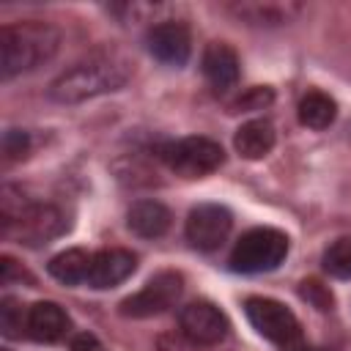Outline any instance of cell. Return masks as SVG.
I'll list each match as a JSON object with an SVG mask.
<instances>
[{"mask_svg":"<svg viewBox=\"0 0 351 351\" xmlns=\"http://www.w3.org/2000/svg\"><path fill=\"white\" fill-rule=\"evenodd\" d=\"M132 71H134V66L123 52L96 49L88 58L71 63L60 77L52 80L49 99H55L60 104H80L85 99L112 93L129 82Z\"/></svg>","mask_w":351,"mask_h":351,"instance_id":"1","label":"cell"},{"mask_svg":"<svg viewBox=\"0 0 351 351\" xmlns=\"http://www.w3.org/2000/svg\"><path fill=\"white\" fill-rule=\"evenodd\" d=\"M60 33L49 22L25 19L0 27V77L14 80L55 58Z\"/></svg>","mask_w":351,"mask_h":351,"instance_id":"2","label":"cell"},{"mask_svg":"<svg viewBox=\"0 0 351 351\" xmlns=\"http://www.w3.org/2000/svg\"><path fill=\"white\" fill-rule=\"evenodd\" d=\"M288 255V236L277 228H252L247 230L233 252H230V269L241 274H261L277 269Z\"/></svg>","mask_w":351,"mask_h":351,"instance_id":"3","label":"cell"},{"mask_svg":"<svg viewBox=\"0 0 351 351\" xmlns=\"http://www.w3.org/2000/svg\"><path fill=\"white\" fill-rule=\"evenodd\" d=\"M165 165L184 178H203L208 173H214L222 162H225V151L219 143H214L211 137H181L176 143H167L162 151Z\"/></svg>","mask_w":351,"mask_h":351,"instance_id":"4","label":"cell"},{"mask_svg":"<svg viewBox=\"0 0 351 351\" xmlns=\"http://www.w3.org/2000/svg\"><path fill=\"white\" fill-rule=\"evenodd\" d=\"M244 313H247L250 324L255 326V332L261 337H266L269 343H277V346L288 348L302 337V326H299L296 315L285 304H280L277 299L250 296L244 302Z\"/></svg>","mask_w":351,"mask_h":351,"instance_id":"5","label":"cell"},{"mask_svg":"<svg viewBox=\"0 0 351 351\" xmlns=\"http://www.w3.org/2000/svg\"><path fill=\"white\" fill-rule=\"evenodd\" d=\"M184 293V277L178 271H159L154 274L137 293L121 302V315L126 318H151L170 310Z\"/></svg>","mask_w":351,"mask_h":351,"instance_id":"6","label":"cell"},{"mask_svg":"<svg viewBox=\"0 0 351 351\" xmlns=\"http://www.w3.org/2000/svg\"><path fill=\"white\" fill-rule=\"evenodd\" d=\"M230 228H233V217H230V211L225 206H219V203H200L186 217V241L195 250L211 252V250H217L228 239Z\"/></svg>","mask_w":351,"mask_h":351,"instance_id":"7","label":"cell"},{"mask_svg":"<svg viewBox=\"0 0 351 351\" xmlns=\"http://www.w3.org/2000/svg\"><path fill=\"white\" fill-rule=\"evenodd\" d=\"M14 225H16L19 241H22V244H30V247L47 244V241L58 239V236L69 228L63 211L55 208V206H49V203H27L25 211H22L14 222H8V225H3V228L11 230Z\"/></svg>","mask_w":351,"mask_h":351,"instance_id":"8","label":"cell"},{"mask_svg":"<svg viewBox=\"0 0 351 351\" xmlns=\"http://www.w3.org/2000/svg\"><path fill=\"white\" fill-rule=\"evenodd\" d=\"M178 326L186 340L195 346H217L228 335V318L225 313L211 302H189L178 313Z\"/></svg>","mask_w":351,"mask_h":351,"instance_id":"9","label":"cell"},{"mask_svg":"<svg viewBox=\"0 0 351 351\" xmlns=\"http://www.w3.org/2000/svg\"><path fill=\"white\" fill-rule=\"evenodd\" d=\"M145 47H148V52L159 63H165V66H184L189 60V52H192L189 27L184 22H176V19L159 22V25H154L145 33Z\"/></svg>","mask_w":351,"mask_h":351,"instance_id":"10","label":"cell"},{"mask_svg":"<svg viewBox=\"0 0 351 351\" xmlns=\"http://www.w3.org/2000/svg\"><path fill=\"white\" fill-rule=\"evenodd\" d=\"M137 269V258L129 250L121 247H110V250H99L90 258V271H88V285L90 288H115L121 285L126 277H132Z\"/></svg>","mask_w":351,"mask_h":351,"instance_id":"11","label":"cell"},{"mask_svg":"<svg viewBox=\"0 0 351 351\" xmlns=\"http://www.w3.org/2000/svg\"><path fill=\"white\" fill-rule=\"evenodd\" d=\"M203 74L217 93L230 90L239 82V55L233 47L214 41L203 52Z\"/></svg>","mask_w":351,"mask_h":351,"instance_id":"12","label":"cell"},{"mask_svg":"<svg viewBox=\"0 0 351 351\" xmlns=\"http://www.w3.org/2000/svg\"><path fill=\"white\" fill-rule=\"evenodd\" d=\"M69 332V315L55 302H36L27 307V335L38 343H55Z\"/></svg>","mask_w":351,"mask_h":351,"instance_id":"13","label":"cell"},{"mask_svg":"<svg viewBox=\"0 0 351 351\" xmlns=\"http://www.w3.org/2000/svg\"><path fill=\"white\" fill-rule=\"evenodd\" d=\"M126 225L140 239H159L170 228V211L159 200H137L126 214Z\"/></svg>","mask_w":351,"mask_h":351,"instance_id":"14","label":"cell"},{"mask_svg":"<svg viewBox=\"0 0 351 351\" xmlns=\"http://www.w3.org/2000/svg\"><path fill=\"white\" fill-rule=\"evenodd\" d=\"M233 145L236 151L244 156V159H261L266 156L271 148H274V126L263 118L258 121H247L236 137H233Z\"/></svg>","mask_w":351,"mask_h":351,"instance_id":"15","label":"cell"},{"mask_svg":"<svg viewBox=\"0 0 351 351\" xmlns=\"http://www.w3.org/2000/svg\"><path fill=\"white\" fill-rule=\"evenodd\" d=\"M90 258L85 250L80 247H71V250H63L58 252L52 261H49V274L58 280V282H66V285H77V282H88V271H90Z\"/></svg>","mask_w":351,"mask_h":351,"instance_id":"16","label":"cell"},{"mask_svg":"<svg viewBox=\"0 0 351 351\" xmlns=\"http://www.w3.org/2000/svg\"><path fill=\"white\" fill-rule=\"evenodd\" d=\"M335 118H337V104H335V99H332L329 93H324V90H310V93L302 96V101H299V121H302L307 129L321 132V129H326Z\"/></svg>","mask_w":351,"mask_h":351,"instance_id":"17","label":"cell"},{"mask_svg":"<svg viewBox=\"0 0 351 351\" xmlns=\"http://www.w3.org/2000/svg\"><path fill=\"white\" fill-rule=\"evenodd\" d=\"M233 11L250 25H282V22H291V16L302 11V5L296 3H241V5H233Z\"/></svg>","mask_w":351,"mask_h":351,"instance_id":"18","label":"cell"},{"mask_svg":"<svg viewBox=\"0 0 351 351\" xmlns=\"http://www.w3.org/2000/svg\"><path fill=\"white\" fill-rule=\"evenodd\" d=\"M324 269L337 280H351V236H343L326 247Z\"/></svg>","mask_w":351,"mask_h":351,"instance_id":"19","label":"cell"},{"mask_svg":"<svg viewBox=\"0 0 351 351\" xmlns=\"http://www.w3.org/2000/svg\"><path fill=\"white\" fill-rule=\"evenodd\" d=\"M0 326L5 337H19L22 329L27 332V310H22V304L11 296H5L0 304Z\"/></svg>","mask_w":351,"mask_h":351,"instance_id":"20","label":"cell"},{"mask_svg":"<svg viewBox=\"0 0 351 351\" xmlns=\"http://www.w3.org/2000/svg\"><path fill=\"white\" fill-rule=\"evenodd\" d=\"M27 151H30V137H27V132L8 129V132L3 134V154H5V162H14V159L27 156Z\"/></svg>","mask_w":351,"mask_h":351,"instance_id":"21","label":"cell"},{"mask_svg":"<svg viewBox=\"0 0 351 351\" xmlns=\"http://www.w3.org/2000/svg\"><path fill=\"white\" fill-rule=\"evenodd\" d=\"M302 296H304L310 304H315L318 310H332V293H329V288L321 285L318 280H304V282H302Z\"/></svg>","mask_w":351,"mask_h":351,"instance_id":"22","label":"cell"},{"mask_svg":"<svg viewBox=\"0 0 351 351\" xmlns=\"http://www.w3.org/2000/svg\"><path fill=\"white\" fill-rule=\"evenodd\" d=\"M271 99H274V96H271L269 88H250L233 107H236V110H261V107L269 104Z\"/></svg>","mask_w":351,"mask_h":351,"instance_id":"23","label":"cell"},{"mask_svg":"<svg viewBox=\"0 0 351 351\" xmlns=\"http://www.w3.org/2000/svg\"><path fill=\"white\" fill-rule=\"evenodd\" d=\"M71 351H104V346L90 332H80L71 337Z\"/></svg>","mask_w":351,"mask_h":351,"instance_id":"24","label":"cell"},{"mask_svg":"<svg viewBox=\"0 0 351 351\" xmlns=\"http://www.w3.org/2000/svg\"><path fill=\"white\" fill-rule=\"evenodd\" d=\"M285 351H324V348H313V346H296V343H293V346H288Z\"/></svg>","mask_w":351,"mask_h":351,"instance_id":"25","label":"cell"}]
</instances>
